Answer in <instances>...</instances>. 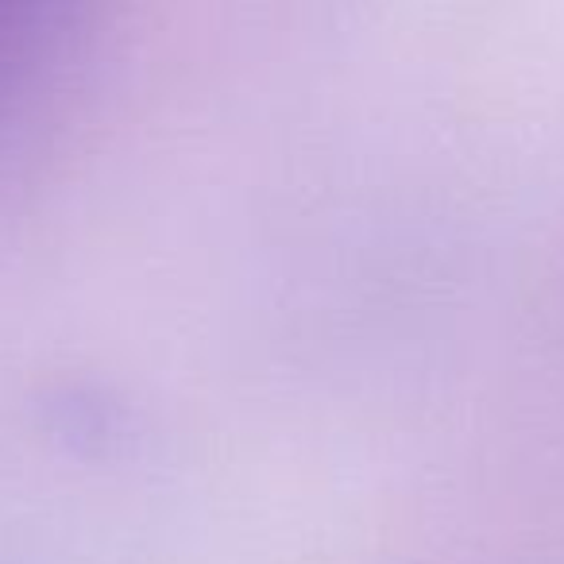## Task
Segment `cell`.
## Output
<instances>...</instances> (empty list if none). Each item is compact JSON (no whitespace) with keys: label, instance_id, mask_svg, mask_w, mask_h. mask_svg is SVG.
Returning a JSON list of instances; mask_svg holds the SVG:
<instances>
[{"label":"cell","instance_id":"obj_1","mask_svg":"<svg viewBox=\"0 0 564 564\" xmlns=\"http://www.w3.org/2000/svg\"><path fill=\"white\" fill-rule=\"evenodd\" d=\"M101 47L94 17L63 0H0V155L32 140Z\"/></svg>","mask_w":564,"mask_h":564}]
</instances>
